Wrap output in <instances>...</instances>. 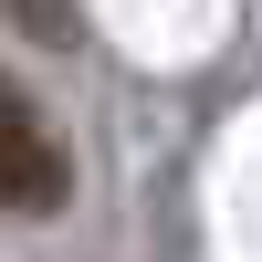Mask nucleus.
<instances>
[{
    "label": "nucleus",
    "mask_w": 262,
    "mask_h": 262,
    "mask_svg": "<svg viewBox=\"0 0 262 262\" xmlns=\"http://www.w3.org/2000/svg\"><path fill=\"white\" fill-rule=\"evenodd\" d=\"M63 147H53V126L32 116V95H21L11 74H0V210H63Z\"/></svg>",
    "instance_id": "nucleus-1"
},
{
    "label": "nucleus",
    "mask_w": 262,
    "mask_h": 262,
    "mask_svg": "<svg viewBox=\"0 0 262 262\" xmlns=\"http://www.w3.org/2000/svg\"><path fill=\"white\" fill-rule=\"evenodd\" d=\"M21 21H32L42 42H74V11H63V0H21Z\"/></svg>",
    "instance_id": "nucleus-2"
}]
</instances>
